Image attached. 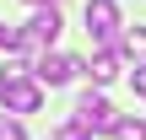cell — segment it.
<instances>
[{
    "label": "cell",
    "mask_w": 146,
    "mask_h": 140,
    "mask_svg": "<svg viewBox=\"0 0 146 140\" xmlns=\"http://www.w3.org/2000/svg\"><path fill=\"white\" fill-rule=\"evenodd\" d=\"M0 103L11 108V113H38L43 108V81L33 76H11V81H0Z\"/></svg>",
    "instance_id": "cell-1"
},
{
    "label": "cell",
    "mask_w": 146,
    "mask_h": 140,
    "mask_svg": "<svg viewBox=\"0 0 146 140\" xmlns=\"http://www.w3.org/2000/svg\"><path fill=\"white\" fill-rule=\"evenodd\" d=\"M76 124H81L87 135H114L125 119L114 113V103H108V97H92V92H87V97H81V108H76Z\"/></svg>",
    "instance_id": "cell-2"
},
{
    "label": "cell",
    "mask_w": 146,
    "mask_h": 140,
    "mask_svg": "<svg viewBox=\"0 0 146 140\" xmlns=\"http://www.w3.org/2000/svg\"><path fill=\"white\" fill-rule=\"evenodd\" d=\"M54 38H60V11H54V5H43L27 27H16V49H43V54H49Z\"/></svg>",
    "instance_id": "cell-3"
},
{
    "label": "cell",
    "mask_w": 146,
    "mask_h": 140,
    "mask_svg": "<svg viewBox=\"0 0 146 140\" xmlns=\"http://www.w3.org/2000/svg\"><path fill=\"white\" fill-rule=\"evenodd\" d=\"M76 70H81V59H70V54H43V59L33 65V76H38L43 86H65Z\"/></svg>",
    "instance_id": "cell-4"
},
{
    "label": "cell",
    "mask_w": 146,
    "mask_h": 140,
    "mask_svg": "<svg viewBox=\"0 0 146 140\" xmlns=\"http://www.w3.org/2000/svg\"><path fill=\"white\" fill-rule=\"evenodd\" d=\"M114 27H119V5H114V0H87V32H92L98 43H108Z\"/></svg>",
    "instance_id": "cell-5"
},
{
    "label": "cell",
    "mask_w": 146,
    "mask_h": 140,
    "mask_svg": "<svg viewBox=\"0 0 146 140\" xmlns=\"http://www.w3.org/2000/svg\"><path fill=\"white\" fill-rule=\"evenodd\" d=\"M114 76H119V59L114 54H98L92 59V81H114Z\"/></svg>",
    "instance_id": "cell-6"
},
{
    "label": "cell",
    "mask_w": 146,
    "mask_h": 140,
    "mask_svg": "<svg viewBox=\"0 0 146 140\" xmlns=\"http://www.w3.org/2000/svg\"><path fill=\"white\" fill-rule=\"evenodd\" d=\"M125 54H146V27H130L125 32Z\"/></svg>",
    "instance_id": "cell-7"
},
{
    "label": "cell",
    "mask_w": 146,
    "mask_h": 140,
    "mask_svg": "<svg viewBox=\"0 0 146 140\" xmlns=\"http://www.w3.org/2000/svg\"><path fill=\"white\" fill-rule=\"evenodd\" d=\"M114 140H146V124H135V119H125V124L114 129Z\"/></svg>",
    "instance_id": "cell-8"
},
{
    "label": "cell",
    "mask_w": 146,
    "mask_h": 140,
    "mask_svg": "<svg viewBox=\"0 0 146 140\" xmlns=\"http://www.w3.org/2000/svg\"><path fill=\"white\" fill-rule=\"evenodd\" d=\"M0 140H27V135H22V124H16V119H0Z\"/></svg>",
    "instance_id": "cell-9"
},
{
    "label": "cell",
    "mask_w": 146,
    "mask_h": 140,
    "mask_svg": "<svg viewBox=\"0 0 146 140\" xmlns=\"http://www.w3.org/2000/svg\"><path fill=\"white\" fill-rule=\"evenodd\" d=\"M54 140H87V129H81V124H65V129H60Z\"/></svg>",
    "instance_id": "cell-10"
},
{
    "label": "cell",
    "mask_w": 146,
    "mask_h": 140,
    "mask_svg": "<svg viewBox=\"0 0 146 140\" xmlns=\"http://www.w3.org/2000/svg\"><path fill=\"white\" fill-rule=\"evenodd\" d=\"M130 86H135V92L146 97V65H135V76H130Z\"/></svg>",
    "instance_id": "cell-11"
},
{
    "label": "cell",
    "mask_w": 146,
    "mask_h": 140,
    "mask_svg": "<svg viewBox=\"0 0 146 140\" xmlns=\"http://www.w3.org/2000/svg\"><path fill=\"white\" fill-rule=\"evenodd\" d=\"M0 43H16V27H0Z\"/></svg>",
    "instance_id": "cell-12"
},
{
    "label": "cell",
    "mask_w": 146,
    "mask_h": 140,
    "mask_svg": "<svg viewBox=\"0 0 146 140\" xmlns=\"http://www.w3.org/2000/svg\"><path fill=\"white\" fill-rule=\"evenodd\" d=\"M33 5H60V0H33Z\"/></svg>",
    "instance_id": "cell-13"
}]
</instances>
